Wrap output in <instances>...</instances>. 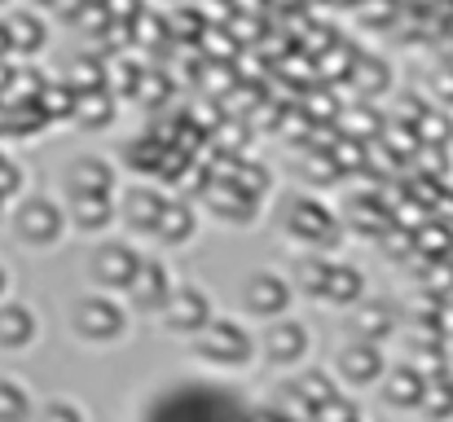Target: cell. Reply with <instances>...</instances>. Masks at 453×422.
Here are the masks:
<instances>
[{
    "instance_id": "6da1fadb",
    "label": "cell",
    "mask_w": 453,
    "mask_h": 422,
    "mask_svg": "<svg viewBox=\"0 0 453 422\" xmlns=\"http://www.w3.org/2000/svg\"><path fill=\"white\" fill-rule=\"evenodd\" d=\"M66 229H71V216H66V207L58 198H44V194L18 198V207H13V234H18L22 247L49 251V247H58L66 238Z\"/></svg>"
},
{
    "instance_id": "7a4b0ae2",
    "label": "cell",
    "mask_w": 453,
    "mask_h": 422,
    "mask_svg": "<svg viewBox=\"0 0 453 422\" xmlns=\"http://www.w3.org/2000/svg\"><path fill=\"white\" fill-rule=\"evenodd\" d=\"M71 330H75V339H84L93 348L119 343L128 334V308L115 295L93 290V295H84V299L71 303Z\"/></svg>"
},
{
    "instance_id": "3957f363",
    "label": "cell",
    "mask_w": 453,
    "mask_h": 422,
    "mask_svg": "<svg viewBox=\"0 0 453 422\" xmlns=\"http://www.w3.org/2000/svg\"><path fill=\"white\" fill-rule=\"evenodd\" d=\"M194 352H198V361H207L216 370H247L251 357H256V339L238 317H216L194 339Z\"/></svg>"
},
{
    "instance_id": "277c9868",
    "label": "cell",
    "mask_w": 453,
    "mask_h": 422,
    "mask_svg": "<svg viewBox=\"0 0 453 422\" xmlns=\"http://www.w3.org/2000/svg\"><path fill=\"white\" fill-rule=\"evenodd\" d=\"M142 265H146V256H142L133 242H124V238H102V242L93 247V256H88V281H93L97 290H106V295H128L137 273H142Z\"/></svg>"
},
{
    "instance_id": "5b68a950",
    "label": "cell",
    "mask_w": 453,
    "mask_h": 422,
    "mask_svg": "<svg viewBox=\"0 0 453 422\" xmlns=\"http://www.w3.org/2000/svg\"><path fill=\"white\" fill-rule=\"evenodd\" d=\"M163 330L167 334H180V339H198L211 321H216V308H211V295L203 290V286H176L172 290V299H167V308H163Z\"/></svg>"
},
{
    "instance_id": "8992f818",
    "label": "cell",
    "mask_w": 453,
    "mask_h": 422,
    "mask_svg": "<svg viewBox=\"0 0 453 422\" xmlns=\"http://www.w3.org/2000/svg\"><path fill=\"white\" fill-rule=\"evenodd\" d=\"M296 299V281L282 278L278 269H256L242 281V312L260 317V321H282L287 308Z\"/></svg>"
},
{
    "instance_id": "52a82bcc",
    "label": "cell",
    "mask_w": 453,
    "mask_h": 422,
    "mask_svg": "<svg viewBox=\"0 0 453 422\" xmlns=\"http://www.w3.org/2000/svg\"><path fill=\"white\" fill-rule=\"evenodd\" d=\"M62 185H66V198H115L119 172L102 154H80L62 167Z\"/></svg>"
},
{
    "instance_id": "ba28073f",
    "label": "cell",
    "mask_w": 453,
    "mask_h": 422,
    "mask_svg": "<svg viewBox=\"0 0 453 422\" xmlns=\"http://www.w3.org/2000/svg\"><path fill=\"white\" fill-rule=\"evenodd\" d=\"M287 234L303 242V247H312V251H326L334 238H339V220H334V211L326 207V203H317V198H296L291 207H287Z\"/></svg>"
},
{
    "instance_id": "9c48e42d",
    "label": "cell",
    "mask_w": 453,
    "mask_h": 422,
    "mask_svg": "<svg viewBox=\"0 0 453 422\" xmlns=\"http://www.w3.org/2000/svg\"><path fill=\"white\" fill-rule=\"evenodd\" d=\"M334 396H343L321 370H303V374H296L291 383H287V392H282V410L287 414H296L300 422H317V414L334 401Z\"/></svg>"
},
{
    "instance_id": "30bf717a",
    "label": "cell",
    "mask_w": 453,
    "mask_h": 422,
    "mask_svg": "<svg viewBox=\"0 0 453 422\" xmlns=\"http://www.w3.org/2000/svg\"><path fill=\"white\" fill-rule=\"evenodd\" d=\"M334 374H339V383H343V387H374V383H383V379H388V357H383V348H379V343L352 339V343L339 352Z\"/></svg>"
},
{
    "instance_id": "8fae6325",
    "label": "cell",
    "mask_w": 453,
    "mask_h": 422,
    "mask_svg": "<svg viewBox=\"0 0 453 422\" xmlns=\"http://www.w3.org/2000/svg\"><path fill=\"white\" fill-rule=\"evenodd\" d=\"M260 352H265L273 365H300L303 357L312 352V334H308V326L296 321V317L269 321L265 334H260Z\"/></svg>"
},
{
    "instance_id": "7c38bea8",
    "label": "cell",
    "mask_w": 453,
    "mask_h": 422,
    "mask_svg": "<svg viewBox=\"0 0 453 422\" xmlns=\"http://www.w3.org/2000/svg\"><path fill=\"white\" fill-rule=\"evenodd\" d=\"M172 290H176V278H172V269H167V265H163L158 256H146L142 273H137V281H133V290H128V303H133L137 312H150V317H163V308H167Z\"/></svg>"
},
{
    "instance_id": "4fadbf2b",
    "label": "cell",
    "mask_w": 453,
    "mask_h": 422,
    "mask_svg": "<svg viewBox=\"0 0 453 422\" xmlns=\"http://www.w3.org/2000/svg\"><path fill=\"white\" fill-rule=\"evenodd\" d=\"M167 207H172V198H167L163 189H154V185H133V189L124 194V203H119V216H124L137 234H154L158 220L167 216Z\"/></svg>"
},
{
    "instance_id": "5bb4252c",
    "label": "cell",
    "mask_w": 453,
    "mask_h": 422,
    "mask_svg": "<svg viewBox=\"0 0 453 422\" xmlns=\"http://www.w3.org/2000/svg\"><path fill=\"white\" fill-rule=\"evenodd\" d=\"M40 339V317L31 312V303L4 299L0 303V352H27Z\"/></svg>"
},
{
    "instance_id": "9a60e30c",
    "label": "cell",
    "mask_w": 453,
    "mask_h": 422,
    "mask_svg": "<svg viewBox=\"0 0 453 422\" xmlns=\"http://www.w3.org/2000/svg\"><path fill=\"white\" fill-rule=\"evenodd\" d=\"M427 374L414 370V365H392L388 379H383V401L392 410H423V396H427Z\"/></svg>"
},
{
    "instance_id": "2e32d148",
    "label": "cell",
    "mask_w": 453,
    "mask_h": 422,
    "mask_svg": "<svg viewBox=\"0 0 453 422\" xmlns=\"http://www.w3.org/2000/svg\"><path fill=\"white\" fill-rule=\"evenodd\" d=\"M66 216H71V229H75V234L102 238V234L115 225L119 207H115V198H71Z\"/></svg>"
},
{
    "instance_id": "e0dca14e",
    "label": "cell",
    "mask_w": 453,
    "mask_h": 422,
    "mask_svg": "<svg viewBox=\"0 0 453 422\" xmlns=\"http://www.w3.org/2000/svg\"><path fill=\"white\" fill-rule=\"evenodd\" d=\"M396 330V312H392V303H361L357 308V317H352V334L357 339H365V343H383L388 334Z\"/></svg>"
},
{
    "instance_id": "ac0fdd59",
    "label": "cell",
    "mask_w": 453,
    "mask_h": 422,
    "mask_svg": "<svg viewBox=\"0 0 453 422\" xmlns=\"http://www.w3.org/2000/svg\"><path fill=\"white\" fill-rule=\"evenodd\" d=\"M330 260H326V251H308L300 265H296V295H308V299H326V290H330Z\"/></svg>"
},
{
    "instance_id": "d6986e66",
    "label": "cell",
    "mask_w": 453,
    "mask_h": 422,
    "mask_svg": "<svg viewBox=\"0 0 453 422\" xmlns=\"http://www.w3.org/2000/svg\"><path fill=\"white\" fill-rule=\"evenodd\" d=\"M194 234H198V216H194L185 203H172L167 216H163L158 229H154V238H158L163 247H185V242H194Z\"/></svg>"
},
{
    "instance_id": "ffe728a7",
    "label": "cell",
    "mask_w": 453,
    "mask_h": 422,
    "mask_svg": "<svg viewBox=\"0 0 453 422\" xmlns=\"http://www.w3.org/2000/svg\"><path fill=\"white\" fill-rule=\"evenodd\" d=\"M0 422H35V401L22 379L0 374Z\"/></svg>"
},
{
    "instance_id": "44dd1931",
    "label": "cell",
    "mask_w": 453,
    "mask_h": 422,
    "mask_svg": "<svg viewBox=\"0 0 453 422\" xmlns=\"http://www.w3.org/2000/svg\"><path fill=\"white\" fill-rule=\"evenodd\" d=\"M361 295H365V278H361V269H357V265H334V269H330L326 303L352 308V303H361Z\"/></svg>"
},
{
    "instance_id": "7402d4cb",
    "label": "cell",
    "mask_w": 453,
    "mask_h": 422,
    "mask_svg": "<svg viewBox=\"0 0 453 422\" xmlns=\"http://www.w3.org/2000/svg\"><path fill=\"white\" fill-rule=\"evenodd\" d=\"M75 119H80V128L102 133V128L115 119V102H111L102 88H88V93H80V97H75Z\"/></svg>"
},
{
    "instance_id": "603a6c76",
    "label": "cell",
    "mask_w": 453,
    "mask_h": 422,
    "mask_svg": "<svg viewBox=\"0 0 453 422\" xmlns=\"http://www.w3.org/2000/svg\"><path fill=\"white\" fill-rule=\"evenodd\" d=\"M4 27H9V44L18 49V53H35L40 44H44V22L35 18V13H9L4 18Z\"/></svg>"
},
{
    "instance_id": "cb8c5ba5",
    "label": "cell",
    "mask_w": 453,
    "mask_h": 422,
    "mask_svg": "<svg viewBox=\"0 0 453 422\" xmlns=\"http://www.w3.org/2000/svg\"><path fill=\"white\" fill-rule=\"evenodd\" d=\"M427 422H449L453 418V383L449 379H432L427 383V396H423V410Z\"/></svg>"
},
{
    "instance_id": "d4e9b609",
    "label": "cell",
    "mask_w": 453,
    "mask_h": 422,
    "mask_svg": "<svg viewBox=\"0 0 453 422\" xmlns=\"http://www.w3.org/2000/svg\"><path fill=\"white\" fill-rule=\"evenodd\" d=\"M22 185H27L22 163H18V158H9V154H0V203L18 198V194H22Z\"/></svg>"
},
{
    "instance_id": "484cf974",
    "label": "cell",
    "mask_w": 453,
    "mask_h": 422,
    "mask_svg": "<svg viewBox=\"0 0 453 422\" xmlns=\"http://www.w3.org/2000/svg\"><path fill=\"white\" fill-rule=\"evenodd\" d=\"M35 422H88V414L75 401H44L35 410Z\"/></svg>"
},
{
    "instance_id": "4316f807",
    "label": "cell",
    "mask_w": 453,
    "mask_h": 422,
    "mask_svg": "<svg viewBox=\"0 0 453 422\" xmlns=\"http://www.w3.org/2000/svg\"><path fill=\"white\" fill-rule=\"evenodd\" d=\"M256 422H300V418H296V414H287L282 405H273V410H265V414H260Z\"/></svg>"
},
{
    "instance_id": "83f0119b",
    "label": "cell",
    "mask_w": 453,
    "mask_h": 422,
    "mask_svg": "<svg viewBox=\"0 0 453 422\" xmlns=\"http://www.w3.org/2000/svg\"><path fill=\"white\" fill-rule=\"evenodd\" d=\"M9 49H13V44H9V27H4V22H0V58H4V53H9Z\"/></svg>"
},
{
    "instance_id": "f1b7e54d",
    "label": "cell",
    "mask_w": 453,
    "mask_h": 422,
    "mask_svg": "<svg viewBox=\"0 0 453 422\" xmlns=\"http://www.w3.org/2000/svg\"><path fill=\"white\" fill-rule=\"evenodd\" d=\"M4 295H9V269L0 265V303H4Z\"/></svg>"
},
{
    "instance_id": "f546056e",
    "label": "cell",
    "mask_w": 453,
    "mask_h": 422,
    "mask_svg": "<svg viewBox=\"0 0 453 422\" xmlns=\"http://www.w3.org/2000/svg\"><path fill=\"white\" fill-rule=\"evenodd\" d=\"M0 220H4V203H0Z\"/></svg>"
},
{
    "instance_id": "4dcf8cb0",
    "label": "cell",
    "mask_w": 453,
    "mask_h": 422,
    "mask_svg": "<svg viewBox=\"0 0 453 422\" xmlns=\"http://www.w3.org/2000/svg\"><path fill=\"white\" fill-rule=\"evenodd\" d=\"M0 4H4V0H0Z\"/></svg>"
}]
</instances>
